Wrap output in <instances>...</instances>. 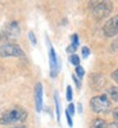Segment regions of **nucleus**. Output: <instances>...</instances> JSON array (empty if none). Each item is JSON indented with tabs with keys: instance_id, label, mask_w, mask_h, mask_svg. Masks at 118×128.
Masks as SVG:
<instances>
[{
	"instance_id": "nucleus-1",
	"label": "nucleus",
	"mask_w": 118,
	"mask_h": 128,
	"mask_svg": "<svg viewBox=\"0 0 118 128\" xmlns=\"http://www.w3.org/2000/svg\"><path fill=\"white\" fill-rule=\"evenodd\" d=\"M26 118H27V113L22 108H19V106H14V108H10L2 114L0 124H3V126L14 124V123L23 122Z\"/></svg>"
},
{
	"instance_id": "nucleus-2",
	"label": "nucleus",
	"mask_w": 118,
	"mask_h": 128,
	"mask_svg": "<svg viewBox=\"0 0 118 128\" xmlns=\"http://www.w3.org/2000/svg\"><path fill=\"white\" fill-rule=\"evenodd\" d=\"M92 16L96 19H103L112 12V2H89Z\"/></svg>"
},
{
	"instance_id": "nucleus-3",
	"label": "nucleus",
	"mask_w": 118,
	"mask_h": 128,
	"mask_svg": "<svg viewBox=\"0 0 118 128\" xmlns=\"http://www.w3.org/2000/svg\"><path fill=\"white\" fill-rule=\"evenodd\" d=\"M90 108L94 113H106L110 109V100L106 95L95 96L90 100Z\"/></svg>"
},
{
	"instance_id": "nucleus-4",
	"label": "nucleus",
	"mask_w": 118,
	"mask_h": 128,
	"mask_svg": "<svg viewBox=\"0 0 118 128\" xmlns=\"http://www.w3.org/2000/svg\"><path fill=\"white\" fill-rule=\"evenodd\" d=\"M23 55H25V51L18 45L12 44V42H5V44L0 46V56L2 58H9V56L22 58Z\"/></svg>"
},
{
	"instance_id": "nucleus-5",
	"label": "nucleus",
	"mask_w": 118,
	"mask_h": 128,
	"mask_svg": "<svg viewBox=\"0 0 118 128\" xmlns=\"http://www.w3.org/2000/svg\"><path fill=\"white\" fill-rule=\"evenodd\" d=\"M19 35V26L17 22H10L2 32H0V40L5 41L9 38H14Z\"/></svg>"
},
{
	"instance_id": "nucleus-6",
	"label": "nucleus",
	"mask_w": 118,
	"mask_h": 128,
	"mask_svg": "<svg viewBox=\"0 0 118 128\" xmlns=\"http://www.w3.org/2000/svg\"><path fill=\"white\" fill-rule=\"evenodd\" d=\"M103 34L106 37H113L118 34V14L112 17L103 27Z\"/></svg>"
},
{
	"instance_id": "nucleus-7",
	"label": "nucleus",
	"mask_w": 118,
	"mask_h": 128,
	"mask_svg": "<svg viewBox=\"0 0 118 128\" xmlns=\"http://www.w3.org/2000/svg\"><path fill=\"white\" fill-rule=\"evenodd\" d=\"M49 62H50V76L55 78L59 70V62H58L57 52L51 45H49Z\"/></svg>"
},
{
	"instance_id": "nucleus-8",
	"label": "nucleus",
	"mask_w": 118,
	"mask_h": 128,
	"mask_svg": "<svg viewBox=\"0 0 118 128\" xmlns=\"http://www.w3.org/2000/svg\"><path fill=\"white\" fill-rule=\"evenodd\" d=\"M35 106L36 112L40 113L42 109V84L40 82L35 84Z\"/></svg>"
},
{
	"instance_id": "nucleus-9",
	"label": "nucleus",
	"mask_w": 118,
	"mask_h": 128,
	"mask_svg": "<svg viewBox=\"0 0 118 128\" xmlns=\"http://www.w3.org/2000/svg\"><path fill=\"white\" fill-rule=\"evenodd\" d=\"M90 83H91V87L94 90H100L105 84V78H104V76H101V74L95 73L90 77Z\"/></svg>"
},
{
	"instance_id": "nucleus-10",
	"label": "nucleus",
	"mask_w": 118,
	"mask_h": 128,
	"mask_svg": "<svg viewBox=\"0 0 118 128\" xmlns=\"http://www.w3.org/2000/svg\"><path fill=\"white\" fill-rule=\"evenodd\" d=\"M108 127V124H106V122L104 119H100V118H96L91 122L90 124V128H106Z\"/></svg>"
},
{
	"instance_id": "nucleus-11",
	"label": "nucleus",
	"mask_w": 118,
	"mask_h": 128,
	"mask_svg": "<svg viewBox=\"0 0 118 128\" xmlns=\"http://www.w3.org/2000/svg\"><path fill=\"white\" fill-rule=\"evenodd\" d=\"M108 96L113 101H118V86H113L108 88Z\"/></svg>"
},
{
	"instance_id": "nucleus-12",
	"label": "nucleus",
	"mask_w": 118,
	"mask_h": 128,
	"mask_svg": "<svg viewBox=\"0 0 118 128\" xmlns=\"http://www.w3.org/2000/svg\"><path fill=\"white\" fill-rule=\"evenodd\" d=\"M54 100H55V109H57V119L59 122L60 120V104H59V96L57 91L54 94Z\"/></svg>"
},
{
	"instance_id": "nucleus-13",
	"label": "nucleus",
	"mask_w": 118,
	"mask_h": 128,
	"mask_svg": "<svg viewBox=\"0 0 118 128\" xmlns=\"http://www.w3.org/2000/svg\"><path fill=\"white\" fill-rule=\"evenodd\" d=\"M69 62L73 64L74 67H78V66H80V58H78L76 54H73V55L69 56Z\"/></svg>"
},
{
	"instance_id": "nucleus-14",
	"label": "nucleus",
	"mask_w": 118,
	"mask_h": 128,
	"mask_svg": "<svg viewBox=\"0 0 118 128\" xmlns=\"http://www.w3.org/2000/svg\"><path fill=\"white\" fill-rule=\"evenodd\" d=\"M76 77H78V78H82L83 76H85V69L81 67V66H78V67H76Z\"/></svg>"
},
{
	"instance_id": "nucleus-15",
	"label": "nucleus",
	"mask_w": 118,
	"mask_h": 128,
	"mask_svg": "<svg viewBox=\"0 0 118 128\" xmlns=\"http://www.w3.org/2000/svg\"><path fill=\"white\" fill-rule=\"evenodd\" d=\"M28 38H30V41H31V44H32V45H36V44H37L36 37H35V34H34L32 31L28 32Z\"/></svg>"
},
{
	"instance_id": "nucleus-16",
	"label": "nucleus",
	"mask_w": 118,
	"mask_h": 128,
	"mask_svg": "<svg viewBox=\"0 0 118 128\" xmlns=\"http://www.w3.org/2000/svg\"><path fill=\"white\" fill-rule=\"evenodd\" d=\"M71 38H72V44H71V45L77 49V46H78V44H80V42H78V36H77V35H72Z\"/></svg>"
},
{
	"instance_id": "nucleus-17",
	"label": "nucleus",
	"mask_w": 118,
	"mask_h": 128,
	"mask_svg": "<svg viewBox=\"0 0 118 128\" xmlns=\"http://www.w3.org/2000/svg\"><path fill=\"white\" fill-rule=\"evenodd\" d=\"M82 55H83V58H87L90 55V49L87 46H83L82 48Z\"/></svg>"
},
{
	"instance_id": "nucleus-18",
	"label": "nucleus",
	"mask_w": 118,
	"mask_h": 128,
	"mask_svg": "<svg viewBox=\"0 0 118 128\" xmlns=\"http://www.w3.org/2000/svg\"><path fill=\"white\" fill-rule=\"evenodd\" d=\"M72 96H73V95H72V87H71V86H68V87H67V96H66L68 101H71V100H72Z\"/></svg>"
},
{
	"instance_id": "nucleus-19",
	"label": "nucleus",
	"mask_w": 118,
	"mask_h": 128,
	"mask_svg": "<svg viewBox=\"0 0 118 128\" xmlns=\"http://www.w3.org/2000/svg\"><path fill=\"white\" fill-rule=\"evenodd\" d=\"M112 115H113V119H114V122H115V123H118V108L113 109Z\"/></svg>"
},
{
	"instance_id": "nucleus-20",
	"label": "nucleus",
	"mask_w": 118,
	"mask_h": 128,
	"mask_svg": "<svg viewBox=\"0 0 118 128\" xmlns=\"http://www.w3.org/2000/svg\"><path fill=\"white\" fill-rule=\"evenodd\" d=\"M67 112H68V114H69L71 116L74 114V105H73V104H69V105H68V109H67Z\"/></svg>"
},
{
	"instance_id": "nucleus-21",
	"label": "nucleus",
	"mask_w": 118,
	"mask_h": 128,
	"mask_svg": "<svg viewBox=\"0 0 118 128\" xmlns=\"http://www.w3.org/2000/svg\"><path fill=\"white\" fill-rule=\"evenodd\" d=\"M66 116H67V122H68V126H69V127H72V126H73V122H72V116L68 114V112H67V110H66Z\"/></svg>"
},
{
	"instance_id": "nucleus-22",
	"label": "nucleus",
	"mask_w": 118,
	"mask_h": 128,
	"mask_svg": "<svg viewBox=\"0 0 118 128\" xmlns=\"http://www.w3.org/2000/svg\"><path fill=\"white\" fill-rule=\"evenodd\" d=\"M112 78H113V81H114V82H117V83H118V69H117V70H114V72L112 73Z\"/></svg>"
},
{
	"instance_id": "nucleus-23",
	"label": "nucleus",
	"mask_w": 118,
	"mask_h": 128,
	"mask_svg": "<svg viewBox=\"0 0 118 128\" xmlns=\"http://www.w3.org/2000/svg\"><path fill=\"white\" fill-rule=\"evenodd\" d=\"M67 51L69 52L71 55H73V54H74V51H76V48H74V46H72V45H69V46L67 48Z\"/></svg>"
},
{
	"instance_id": "nucleus-24",
	"label": "nucleus",
	"mask_w": 118,
	"mask_h": 128,
	"mask_svg": "<svg viewBox=\"0 0 118 128\" xmlns=\"http://www.w3.org/2000/svg\"><path fill=\"white\" fill-rule=\"evenodd\" d=\"M72 78H73V81H74V82H76V84H77V87L80 88V87H81V82H80V81H78V78L76 77V74H73V76H72Z\"/></svg>"
},
{
	"instance_id": "nucleus-25",
	"label": "nucleus",
	"mask_w": 118,
	"mask_h": 128,
	"mask_svg": "<svg viewBox=\"0 0 118 128\" xmlns=\"http://www.w3.org/2000/svg\"><path fill=\"white\" fill-rule=\"evenodd\" d=\"M112 50H118V38L113 41V44H112Z\"/></svg>"
},
{
	"instance_id": "nucleus-26",
	"label": "nucleus",
	"mask_w": 118,
	"mask_h": 128,
	"mask_svg": "<svg viewBox=\"0 0 118 128\" xmlns=\"http://www.w3.org/2000/svg\"><path fill=\"white\" fill-rule=\"evenodd\" d=\"M106 128H118V123H115V122H113V123H109Z\"/></svg>"
},
{
	"instance_id": "nucleus-27",
	"label": "nucleus",
	"mask_w": 118,
	"mask_h": 128,
	"mask_svg": "<svg viewBox=\"0 0 118 128\" xmlns=\"http://www.w3.org/2000/svg\"><path fill=\"white\" fill-rule=\"evenodd\" d=\"M78 113H82V105L78 104Z\"/></svg>"
},
{
	"instance_id": "nucleus-28",
	"label": "nucleus",
	"mask_w": 118,
	"mask_h": 128,
	"mask_svg": "<svg viewBox=\"0 0 118 128\" xmlns=\"http://www.w3.org/2000/svg\"><path fill=\"white\" fill-rule=\"evenodd\" d=\"M12 128H26L25 126H18V127H12Z\"/></svg>"
}]
</instances>
